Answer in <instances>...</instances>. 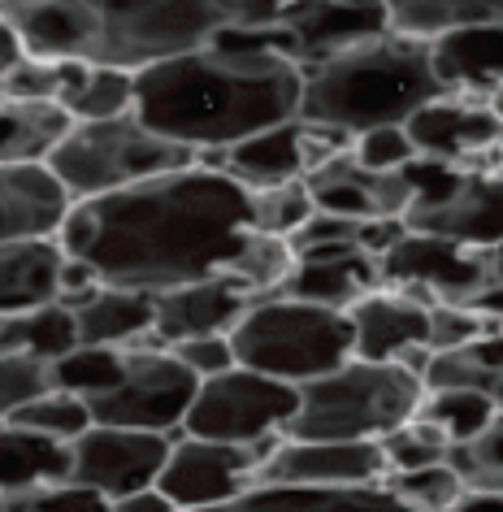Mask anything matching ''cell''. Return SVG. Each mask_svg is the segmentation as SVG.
Here are the masks:
<instances>
[{
  "instance_id": "obj_11",
  "label": "cell",
  "mask_w": 503,
  "mask_h": 512,
  "mask_svg": "<svg viewBox=\"0 0 503 512\" xmlns=\"http://www.w3.org/2000/svg\"><path fill=\"white\" fill-rule=\"evenodd\" d=\"M386 31H391L386 0H291L282 18L269 27V44L300 70H313Z\"/></svg>"
},
{
  "instance_id": "obj_14",
  "label": "cell",
  "mask_w": 503,
  "mask_h": 512,
  "mask_svg": "<svg viewBox=\"0 0 503 512\" xmlns=\"http://www.w3.org/2000/svg\"><path fill=\"white\" fill-rule=\"evenodd\" d=\"M174 439L170 434H144V430H118V426H92L74 443V478L100 491L109 504L126 495L161 486V473L170 465Z\"/></svg>"
},
{
  "instance_id": "obj_27",
  "label": "cell",
  "mask_w": 503,
  "mask_h": 512,
  "mask_svg": "<svg viewBox=\"0 0 503 512\" xmlns=\"http://www.w3.org/2000/svg\"><path fill=\"white\" fill-rule=\"evenodd\" d=\"M74 113L61 100H5L0 105V165L53 161L74 131Z\"/></svg>"
},
{
  "instance_id": "obj_24",
  "label": "cell",
  "mask_w": 503,
  "mask_h": 512,
  "mask_svg": "<svg viewBox=\"0 0 503 512\" xmlns=\"http://www.w3.org/2000/svg\"><path fill=\"white\" fill-rule=\"evenodd\" d=\"M66 248L61 239H18L0 243V309L5 317L35 313L61 300Z\"/></svg>"
},
{
  "instance_id": "obj_44",
  "label": "cell",
  "mask_w": 503,
  "mask_h": 512,
  "mask_svg": "<svg viewBox=\"0 0 503 512\" xmlns=\"http://www.w3.org/2000/svg\"><path fill=\"white\" fill-rule=\"evenodd\" d=\"M174 356L183 361L191 374L200 382L209 378H222L230 369H239V356H235V339L230 335H204V339H191V343H178Z\"/></svg>"
},
{
  "instance_id": "obj_15",
  "label": "cell",
  "mask_w": 503,
  "mask_h": 512,
  "mask_svg": "<svg viewBox=\"0 0 503 512\" xmlns=\"http://www.w3.org/2000/svg\"><path fill=\"white\" fill-rule=\"evenodd\" d=\"M391 478L382 443H300L282 439L256 486H382Z\"/></svg>"
},
{
  "instance_id": "obj_21",
  "label": "cell",
  "mask_w": 503,
  "mask_h": 512,
  "mask_svg": "<svg viewBox=\"0 0 503 512\" xmlns=\"http://www.w3.org/2000/svg\"><path fill=\"white\" fill-rule=\"evenodd\" d=\"M347 317L356 330V361L395 365L408 348L430 343V304L412 300L395 287L373 291Z\"/></svg>"
},
{
  "instance_id": "obj_17",
  "label": "cell",
  "mask_w": 503,
  "mask_h": 512,
  "mask_svg": "<svg viewBox=\"0 0 503 512\" xmlns=\"http://www.w3.org/2000/svg\"><path fill=\"white\" fill-rule=\"evenodd\" d=\"M74 191L48 161L0 165V239H57L74 213Z\"/></svg>"
},
{
  "instance_id": "obj_43",
  "label": "cell",
  "mask_w": 503,
  "mask_h": 512,
  "mask_svg": "<svg viewBox=\"0 0 503 512\" xmlns=\"http://www.w3.org/2000/svg\"><path fill=\"white\" fill-rule=\"evenodd\" d=\"M356 243L360 248V222L352 217H334V213H313L308 222L291 235V248H295V261L308 252H326V248H347Z\"/></svg>"
},
{
  "instance_id": "obj_19",
  "label": "cell",
  "mask_w": 503,
  "mask_h": 512,
  "mask_svg": "<svg viewBox=\"0 0 503 512\" xmlns=\"http://www.w3.org/2000/svg\"><path fill=\"white\" fill-rule=\"evenodd\" d=\"M261 300L239 278H213L183 291L157 296V343L178 348V343L204 339V335H235V326L248 317V309Z\"/></svg>"
},
{
  "instance_id": "obj_23",
  "label": "cell",
  "mask_w": 503,
  "mask_h": 512,
  "mask_svg": "<svg viewBox=\"0 0 503 512\" xmlns=\"http://www.w3.org/2000/svg\"><path fill=\"white\" fill-rule=\"evenodd\" d=\"M200 512H417L386 486H252L248 495Z\"/></svg>"
},
{
  "instance_id": "obj_9",
  "label": "cell",
  "mask_w": 503,
  "mask_h": 512,
  "mask_svg": "<svg viewBox=\"0 0 503 512\" xmlns=\"http://www.w3.org/2000/svg\"><path fill=\"white\" fill-rule=\"evenodd\" d=\"M295 413H300V387L239 365L222 378L200 382L196 408H191L183 434L213 439V443H235V447H256L269 439H287Z\"/></svg>"
},
{
  "instance_id": "obj_10",
  "label": "cell",
  "mask_w": 503,
  "mask_h": 512,
  "mask_svg": "<svg viewBox=\"0 0 503 512\" xmlns=\"http://www.w3.org/2000/svg\"><path fill=\"white\" fill-rule=\"evenodd\" d=\"M200 378L178 361L174 348H135L126 352V378L118 391L92 400L96 426L144 430V434H178L196 408Z\"/></svg>"
},
{
  "instance_id": "obj_16",
  "label": "cell",
  "mask_w": 503,
  "mask_h": 512,
  "mask_svg": "<svg viewBox=\"0 0 503 512\" xmlns=\"http://www.w3.org/2000/svg\"><path fill=\"white\" fill-rule=\"evenodd\" d=\"M408 135L417 144L421 161H443V165L473 170V161H482L490 148L503 144V122L486 100L443 96L408 122Z\"/></svg>"
},
{
  "instance_id": "obj_5",
  "label": "cell",
  "mask_w": 503,
  "mask_h": 512,
  "mask_svg": "<svg viewBox=\"0 0 503 512\" xmlns=\"http://www.w3.org/2000/svg\"><path fill=\"white\" fill-rule=\"evenodd\" d=\"M230 339H235V356L243 369L291 382V387H308V382L356 361L352 317L326 309V304L291 300L282 291L256 300Z\"/></svg>"
},
{
  "instance_id": "obj_51",
  "label": "cell",
  "mask_w": 503,
  "mask_h": 512,
  "mask_svg": "<svg viewBox=\"0 0 503 512\" xmlns=\"http://www.w3.org/2000/svg\"><path fill=\"white\" fill-rule=\"evenodd\" d=\"M490 109H495V113H499V122H503V92L490 96Z\"/></svg>"
},
{
  "instance_id": "obj_7",
  "label": "cell",
  "mask_w": 503,
  "mask_h": 512,
  "mask_svg": "<svg viewBox=\"0 0 503 512\" xmlns=\"http://www.w3.org/2000/svg\"><path fill=\"white\" fill-rule=\"evenodd\" d=\"M48 165L74 191V200H100L113 191L152 183V178L191 170L200 165V152L148 131L131 113V118L113 122H79Z\"/></svg>"
},
{
  "instance_id": "obj_20",
  "label": "cell",
  "mask_w": 503,
  "mask_h": 512,
  "mask_svg": "<svg viewBox=\"0 0 503 512\" xmlns=\"http://www.w3.org/2000/svg\"><path fill=\"white\" fill-rule=\"evenodd\" d=\"M382 261L369 256L365 248L347 243V248H326V252H308L295 261V270L282 287V296L308 300V304H326V309L352 313L360 300L382 291Z\"/></svg>"
},
{
  "instance_id": "obj_34",
  "label": "cell",
  "mask_w": 503,
  "mask_h": 512,
  "mask_svg": "<svg viewBox=\"0 0 503 512\" xmlns=\"http://www.w3.org/2000/svg\"><path fill=\"white\" fill-rule=\"evenodd\" d=\"M66 109L74 113V122H113V118H131L135 113V74L131 70H113L96 66L79 92L66 100Z\"/></svg>"
},
{
  "instance_id": "obj_29",
  "label": "cell",
  "mask_w": 503,
  "mask_h": 512,
  "mask_svg": "<svg viewBox=\"0 0 503 512\" xmlns=\"http://www.w3.org/2000/svg\"><path fill=\"white\" fill-rule=\"evenodd\" d=\"M391 31L412 40H443L460 27H503V0H386Z\"/></svg>"
},
{
  "instance_id": "obj_26",
  "label": "cell",
  "mask_w": 503,
  "mask_h": 512,
  "mask_svg": "<svg viewBox=\"0 0 503 512\" xmlns=\"http://www.w3.org/2000/svg\"><path fill=\"white\" fill-rule=\"evenodd\" d=\"M79 335L92 348H161L157 343V296L148 291L105 287L100 296L79 309Z\"/></svg>"
},
{
  "instance_id": "obj_47",
  "label": "cell",
  "mask_w": 503,
  "mask_h": 512,
  "mask_svg": "<svg viewBox=\"0 0 503 512\" xmlns=\"http://www.w3.org/2000/svg\"><path fill=\"white\" fill-rule=\"evenodd\" d=\"M113 512H183L174 504L170 495L161 491V486H152V491H139V495H126L113 504Z\"/></svg>"
},
{
  "instance_id": "obj_36",
  "label": "cell",
  "mask_w": 503,
  "mask_h": 512,
  "mask_svg": "<svg viewBox=\"0 0 503 512\" xmlns=\"http://www.w3.org/2000/svg\"><path fill=\"white\" fill-rule=\"evenodd\" d=\"M57 391L53 361L31 352H0V413L14 417L18 408H27L35 400Z\"/></svg>"
},
{
  "instance_id": "obj_39",
  "label": "cell",
  "mask_w": 503,
  "mask_h": 512,
  "mask_svg": "<svg viewBox=\"0 0 503 512\" xmlns=\"http://www.w3.org/2000/svg\"><path fill=\"white\" fill-rule=\"evenodd\" d=\"M313 213H317V200H313L308 178H300V183H287V187L256 191V230H265V235L291 239Z\"/></svg>"
},
{
  "instance_id": "obj_50",
  "label": "cell",
  "mask_w": 503,
  "mask_h": 512,
  "mask_svg": "<svg viewBox=\"0 0 503 512\" xmlns=\"http://www.w3.org/2000/svg\"><path fill=\"white\" fill-rule=\"evenodd\" d=\"M486 265H490V283H503V243L486 252Z\"/></svg>"
},
{
  "instance_id": "obj_48",
  "label": "cell",
  "mask_w": 503,
  "mask_h": 512,
  "mask_svg": "<svg viewBox=\"0 0 503 512\" xmlns=\"http://www.w3.org/2000/svg\"><path fill=\"white\" fill-rule=\"evenodd\" d=\"M469 309H473V313H482L486 322H499V326H503V283H490L482 296H473Z\"/></svg>"
},
{
  "instance_id": "obj_30",
  "label": "cell",
  "mask_w": 503,
  "mask_h": 512,
  "mask_svg": "<svg viewBox=\"0 0 503 512\" xmlns=\"http://www.w3.org/2000/svg\"><path fill=\"white\" fill-rule=\"evenodd\" d=\"M74 348H83L79 335V313H70L66 304H44L35 313H14L0 317V352H31L44 361H61Z\"/></svg>"
},
{
  "instance_id": "obj_40",
  "label": "cell",
  "mask_w": 503,
  "mask_h": 512,
  "mask_svg": "<svg viewBox=\"0 0 503 512\" xmlns=\"http://www.w3.org/2000/svg\"><path fill=\"white\" fill-rule=\"evenodd\" d=\"M0 512H113V504L83 482H57L44 491H5Z\"/></svg>"
},
{
  "instance_id": "obj_18",
  "label": "cell",
  "mask_w": 503,
  "mask_h": 512,
  "mask_svg": "<svg viewBox=\"0 0 503 512\" xmlns=\"http://www.w3.org/2000/svg\"><path fill=\"white\" fill-rule=\"evenodd\" d=\"M5 22L35 61H92L105 40V18L87 0H5Z\"/></svg>"
},
{
  "instance_id": "obj_35",
  "label": "cell",
  "mask_w": 503,
  "mask_h": 512,
  "mask_svg": "<svg viewBox=\"0 0 503 512\" xmlns=\"http://www.w3.org/2000/svg\"><path fill=\"white\" fill-rule=\"evenodd\" d=\"M447 465L460 473L469 491H495L503 495V408L490 426L469 443H456Z\"/></svg>"
},
{
  "instance_id": "obj_1",
  "label": "cell",
  "mask_w": 503,
  "mask_h": 512,
  "mask_svg": "<svg viewBox=\"0 0 503 512\" xmlns=\"http://www.w3.org/2000/svg\"><path fill=\"white\" fill-rule=\"evenodd\" d=\"M256 235V191L226 170L191 165L113 196L79 200L57 239L66 256L92 261L105 287L165 296L235 278Z\"/></svg>"
},
{
  "instance_id": "obj_3",
  "label": "cell",
  "mask_w": 503,
  "mask_h": 512,
  "mask_svg": "<svg viewBox=\"0 0 503 512\" xmlns=\"http://www.w3.org/2000/svg\"><path fill=\"white\" fill-rule=\"evenodd\" d=\"M447 87L434 70V44L386 31L369 44L304 70L300 118L365 135L378 126H408L425 105L443 100Z\"/></svg>"
},
{
  "instance_id": "obj_45",
  "label": "cell",
  "mask_w": 503,
  "mask_h": 512,
  "mask_svg": "<svg viewBox=\"0 0 503 512\" xmlns=\"http://www.w3.org/2000/svg\"><path fill=\"white\" fill-rule=\"evenodd\" d=\"M5 100H61V61H22L5 74Z\"/></svg>"
},
{
  "instance_id": "obj_49",
  "label": "cell",
  "mask_w": 503,
  "mask_h": 512,
  "mask_svg": "<svg viewBox=\"0 0 503 512\" xmlns=\"http://www.w3.org/2000/svg\"><path fill=\"white\" fill-rule=\"evenodd\" d=\"M451 512H503V495H495V491H464V499Z\"/></svg>"
},
{
  "instance_id": "obj_41",
  "label": "cell",
  "mask_w": 503,
  "mask_h": 512,
  "mask_svg": "<svg viewBox=\"0 0 503 512\" xmlns=\"http://www.w3.org/2000/svg\"><path fill=\"white\" fill-rule=\"evenodd\" d=\"M352 157L369 174H395V170H408L412 161H421V152L412 144L408 126H378V131L356 135Z\"/></svg>"
},
{
  "instance_id": "obj_8",
  "label": "cell",
  "mask_w": 503,
  "mask_h": 512,
  "mask_svg": "<svg viewBox=\"0 0 503 512\" xmlns=\"http://www.w3.org/2000/svg\"><path fill=\"white\" fill-rule=\"evenodd\" d=\"M412 196L404 222L417 235H438L460 248L490 252L503 243V178L469 174L443 161H412Z\"/></svg>"
},
{
  "instance_id": "obj_4",
  "label": "cell",
  "mask_w": 503,
  "mask_h": 512,
  "mask_svg": "<svg viewBox=\"0 0 503 512\" xmlns=\"http://www.w3.org/2000/svg\"><path fill=\"white\" fill-rule=\"evenodd\" d=\"M425 382L404 365L347 361L334 374L300 387L287 439L300 443H382L386 434L404 430L421 417Z\"/></svg>"
},
{
  "instance_id": "obj_2",
  "label": "cell",
  "mask_w": 503,
  "mask_h": 512,
  "mask_svg": "<svg viewBox=\"0 0 503 512\" xmlns=\"http://www.w3.org/2000/svg\"><path fill=\"white\" fill-rule=\"evenodd\" d=\"M300 105L304 70L265 48L209 44L135 74V118L200 157L295 122Z\"/></svg>"
},
{
  "instance_id": "obj_31",
  "label": "cell",
  "mask_w": 503,
  "mask_h": 512,
  "mask_svg": "<svg viewBox=\"0 0 503 512\" xmlns=\"http://www.w3.org/2000/svg\"><path fill=\"white\" fill-rule=\"evenodd\" d=\"M57 374V391H70L79 395V400H100V395L118 391L122 378H126V352L122 348H92V343H83V348H74L70 356H61L53 365Z\"/></svg>"
},
{
  "instance_id": "obj_46",
  "label": "cell",
  "mask_w": 503,
  "mask_h": 512,
  "mask_svg": "<svg viewBox=\"0 0 503 512\" xmlns=\"http://www.w3.org/2000/svg\"><path fill=\"white\" fill-rule=\"evenodd\" d=\"M22 61H31L27 40L18 35V27H9V22L0 18V74H14Z\"/></svg>"
},
{
  "instance_id": "obj_42",
  "label": "cell",
  "mask_w": 503,
  "mask_h": 512,
  "mask_svg": "<svg viewBox=\"0 0 503 512\" xmlns=\"http://www.w3.org/2000/svg\"><path fill=\"white\" fill-rule=\"evenodd\" d=\"M482 335H499V322H486L469 304H434L430 309V348L434 352H460Z\"/></svg>"
},
{
  "instance_id": "obj_28",
  "label": "cell",
  "mask_w": 503,
  "mask_h": 512,
  "mask_svg": "<svg viewBox=\"0 0 503 512\" xmlns=\"http://www.w3.org/2000/svg\"><path fill=\"white\" fill-rule=\"evenodd\" d=\"M74 478V443L0 426V482L5 491H44Z\"/></svg>"
},
{
  "instance_id": "obj_32",
  "label": "cell",
  "mask_w": 503,
  "mask_h": 512,
  "mask_svg": "<svg viewBox=\"0 0 503 512\" xmlns=\"http://www.w3.org/2000/svg\"><path fill=\"white\" fill-rule=\"evenodd\" d=\"M5 426H18V430H31V434H48V439H61V443H79L83 434L96 426V417H92V404L79 400V395L53 391V395H44V400L18 408L14 417H5Z\"/></svg>"
},
{
  "instance_id": "obj_33",
  "label": "cell",
  "mask_w": 503,
  "mask_h": 512,
  "mask_svg": "<svg viewBox=\"0 0 503 512\" xmlns=\"http://www.w3.org/2000/svg\"><path fill=\"white\" fill-rule=\"evenodd\" d=\"M421 417L434 421L451 439V447H456V443L477 439V434L499 417V404L482 391H430L421 404Z\"/></svg>"
},
{
  "instance_id": "obj_22",
  "label": "cell",
  "mask_w": 503,
  "mask_h": 512,
  "mask_svg": "<svg viewBox=\"0 0 503 512\" xmlns=\"http://www.w3.org/2000/svg\"><path fill=\"white\" fill-rule=\"evenodd\" d=\"M434 70L447 96L486 100L503 92V27H460L434 40Z\"/></svg>"
},
{
  "instance_id": "obj_12",
  "label": "cell",
  "mask_w": 503,
  "mask_h": 512,
  "mask_svg": "<svg viewBox=\"0 0 503 512\" xmlns=\"http://www.w3.org/2000/svg\"><path fill=\"white\" fill-rule=\"evenodd\" d=\"M282 447V439L256 443V447H235V443H213V439H191L178 434L170 465L161 473V491L174 499L183 512L217 508L230 499L248 495L256 478H261L265 460Z\"/></svg>"
},
{
  "instance_id": "obj_37",
  "label": "cell",
  "mask_w": 503,
  "mask_h": 512,
  "mask_svg": "<svg viewBox=\"0 0 503 512\" xmlns=\"http://www.w3.org/2000/svg\"><path fill=\"white\" fill-rule=\"evenodd\" d=\"M391 495H399L404 504L417 512H451L464 499V478L451 465H430V469H412V473H391L382 482Z\"/></svg>"
},
{
  "instance_id": "obj_13",
  "label": "cell",
  "mask_w": 503,
  "mask_h": 512,
  "mask_svg": "<svg viewBox=\"0 0 503 512\" xmlns=\"http://www.w3.org/2000/svg\"><path fill=\"white\" fill-rule=\"evenodd\" d=\"M382 283L430 304V309L434 304H473V296H482L490 287V265H486V252L408 230L382 256Z\"/></svg>"
},
{
  "instance_id": "obj_25",
  "label": "cell",
  "mask_w": 503,
  "mask_h": 512,
  "mask_svg": "<svg viewBox=\"0 0 503 512\" xmlns=\"http://www.w3.org/2000/svg\"><path fill=\"white\" fill-rule=\"evenodd\" d=\"M222 170L252 191L300 183V178H308V122L295 118L265 135L243 139L239 148L222 152Z\"/></svg>"
},
{
  "instance_id": "obj_52",
  "label": "cell",
  "mask_w": 503,
  "mask_h": 512,
  "mask_svg": "<svg viewBox=\"0 0 503 512\" xmlns=\"http://www.w3.org/2000/svg\"><path fill=\"white\" fill-rule=\"evenodd\" d=\"M499 178H503V144H499Z\"/></svg>"
},
{
  "instance_id": "obj_38",
  "label": "cell",
  "mask_w": 503,
  "mask_h": 512,
  "mask_svg": "<svg viewBox=\"0 0 503 512\" xmlns=\"http://www.w3.org/2000/svg\"><path fill=\"white\" fill-rule=\"evenodd\" d=\"M382 452H386V465H391V473H412V469L447 465L451 439L434 426V421L417 417V421H408L404 430L386 434V439H382Z\"/></svg>"
},
{
  "instance_id": "obj_6",
  "label": "cell",
  "mask_w": 503,
  "mask_h": 512,
  "mask_svg": "<svg viewBox=\"0 0 503 512\" xmlns=\"http://www.w3.org/2000/svg\"><path fill=\"white\" fill-rule=\"evenodd\" d=\"M105 18L92 66L148 70L239 31V0H87Z\"/></svg>"
}]
</instances>
